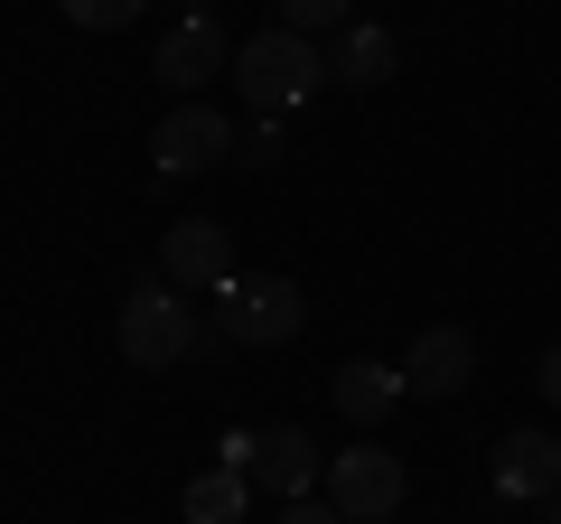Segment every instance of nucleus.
<instances>
[{
	"instance_id": "f257e3e1",
	"label": "nucleus",
	"mask_w": 561,
	"mask_h": 524,
	"mask_svg": "<svg viewBox=\"0 0 561 524\" xmlns=\"http://www.w3.org/2000/svg\"><path fill=\"white\" fill-rule=\"evenodd\" d=\"M319 76H328L319 38H290V29H262V38L234 47V84H243L253 113H290V103H309V94H319Z\"/></svg>"
},
{
	"instance_id": "423d86ee",
	"label": "nucleus",
	"mask_w": 561,
	"mask_h": 524,
	"mask_svg": "<svg viewBox=\"0 0 561 524\" xmlns=\"http://www.w3.org/2000/svg\"><path fill=\"white\" fill-rule=\"evenodd\" d=\"M160 282H179V291H225L234 282V243H225L216 216H179L160 235Z\"/></svg>"
},
{
	"instance_id": "6e6552de",
	"label": "nucleus",
	"mask_w": 561,
	"mask_h": 524,
	"mask_svg": "<svg viewBox=\"0 0 561 524\" xmlns=\"http://www.w3.org/2000/svg\"><path fill=\"white\" fill-rule=\"evenodd\" d=\"M468 375H478V338L468 328H421L412 356H402V384H412L421 403H449Z\"/></svg>"
},
{
	"instance_id": "9b49d317",
	"label": "nucleus",
	"mask_w": 561,
	"mask_h": 524,
	"mask_svg": "<svg viewBox=\"0 0 561 524\" xmlns=\"http://www.w3.org/2000/svg\"><path fill=\"white\" fill-rule=\"evenodd\" d=\"M402 394H412V384H402V365H375V356L337 365V384H328V403H337V412H346V422H356V431H375L383 412L402 403Z\"/></svg>"
},
{
	"instance_id": "f3484780",
	"label": "nucleus",
	"mask_w": 561,
	"mask_h": 524,
	"mask_svg": "<svg viewBox=\"0 0 561 524\" xmlns=\"http://www.w3.org/2000/svg\"><path fill=\"white\" fill-rule=\"evenodd\" d=\"M534 384H542V403L561 412V346H542V365H534Z\"/></svg>"
},
{
	"instance_id": "2eb2a0df",
	"label": "nucleus",
	"mask_w": 561,
	"mask_h": 524,
	"mask_svg": "<svg viewBox=\"0 0 561 524\" xmlns=\"http://www.w3.org/2000/svg\"><path fill=\"white\" fill-rule=\"evenodd\" d=\"M57 10H66L76 29H131L140 10H150V0H57Z\"/></svg>"
},
{
	"instance_id": "6ab92c4d",
	"label": "nucleus",
	"mask_w": 561,
	"mask_h": 524,
	"mask_svg": "<svg viewBox=\"0 0 561 524\" xmlns=\"http://www.w3.org/2000/svg\"><path fill=\"white\" fill-rule=\"evenodd\" d=\"M542 524H561V497H542Z\"/></svg>"
},
{
	"instance_id": "0eeeda50",
	"label": "nucleus",
	"mask_w": 561,
	"mask_h": 524,
	"mask_svg": "<svg viewBox=\"0 0 561 524\" xmlns=\"http://www.w3.org/2000/svg\"><path fill=\"white\" fill-rule=\"evenodd\" d=\"M234 76V38H225L216 10H197V20H179L160 38V84H179V94H197V84Z\"/></svg>"
},
{
	"instance_id": "7ed1b4c3",
	"label": "nucleus",
	"mask_w": 561,
	"mask_h": 524,
	"mask_svg": "<svg viewBox=\"0 0 561 524\" xmlns=\"http://www.w3.org/2000/svg\"><path fill=\"white\" fill-rule=\"evenodd\" d=\"M300 319H309V300L280 272H234L216 291V338L225 346H280V338H300Z\"/></svg>"
},
{
	"instance_id": "f8f14e48",
	"label": "nucleus",
	"mask_w": 561,
	"mask_h": 524,
	"mask_svg": "<svg viewBox=\"0 0 561 524\" xmlns=\"http://www.w3.org/2000/svg\"><path fill=\"white\" fill-rule=\"evenodd\" d=\"M393 66H402L393 29H375V20H346V29H337V57H328V76H337V84L375 94V84H393Z\"/></svg>"
},
{
	"instance_id": "4468645a",
	"label": "nucleus",
	"mask_w": 561,
	"mask_h": 524,
	"mask_svg": "<svg viewBox=\"0 0 561 524\" xmlns=\"http://www.w3.org/2000/svg\"><path fill=\"white\" fill-rule=\"evenodd\" d=\"M346 20H356V0H280L290 38H319V29H346Z\"/></svg>"
},
{
	"instance_id": "dca6fc26",
	"label": "nucleus",
	"mask_w": 561,
	"mask_h": 524,
	"mask_svg": "<svg viewBox=\"0 0 561 524\" xmlns=\"http://www.w3.org/2000/svg\"><path fill=\"white\" fill-rule=\"evenodd\" d=\"M234 141H243V160H253V169H272L280 160V113H253V132H234Z\"/></svg>"
},
{
	"instance_id": "1a4fd4ad",
	"label": "nucleus",
	"mask_w": 561,
	"mask_h": 524,
	"mask_svg": "<svg viewBox=\"0 0 561 524\" xmlns=\"http://www.w3.org/2000/svg\"><path fill=\"white\" fill-rule=\"evenodd\" d=\"M552 487H561V441H552V431H505V441H496V497L542 505Z\"/></svg>"
},
{
	"instance_id": "a211bd4d",
	"label": "nucleus",
	"mask_w": 561,
	"mask_h": 524,
	"mask_svg": "<svg viewBox=\"0 0 561 524\" xmlns=\"http://www.w3.org/2000/svg\"><path fill=\"white\" fill-rule=\"evenodd\" d=\"M280 524H346V515H337V505H328V497H319V505L300 497V505H280Z\"/></svg>"
},
{
	"instance_id": "20e7f679",
	"label": "nucleus",
	"mask_w": 561,
	"mask_h": 524,
	"mask_svg": "<svg viewBox=\"0 0 561 524\" xmlns=\"http://www.w3.org/2000/svg\"><path fill=\"white\" fill-rule=\"evenodd\" d=\"M328 505H337L346 524H383L402 505V459L393 449H337V459H328Z\"/></svg>"
},
{
	"instance_id": "39448f33",
	"label": "nucleus",
	"mask_w": 561,
	"mask_h": 524,
	"mask_svg": "<svg viewBox=\"0 0 561 524\" xmlns=\"http://www.w3.org/2000/svg\"><path fill=\"white\" fill-rule=\"evenodd\" d=\"M150 160H160V179H197V169L234 160V122H225L216 103H179V113L150 132Z\"/></svg>"
},
{
	"instance_id": "9d476101",
	"label": "nucleus",
	"mask_w": 561,
	"mask_h": 524,
	"mask_svg": "<svg viewBox=\"0 0 561 524\" xmlns=\"http://www.w3.org/2000/svg\"><path fill=\"white\" fill-rule=\"evenodd\" d=\"M253 487H272L280 505H300L319 487V441L309 431H262L253 441Z\"/></svg>"
},
{
	"instance_id": "f03ea898",
	"label": "nucleus",
	"mask_w": 561,
	"mask_h": 524,
	"mask_svg": "<svg viewBox=\"0 0 561 524\" xmlns=\"http://www.w3.org/2000/svg\"><path fill=\"white\" fill-rule=\"evenodd\" d=\"M206 346V328L187 319L179 282H140L131 300H122V356L140 365V375H169V365H187Z\"/></svg>"
},
{
	"instance_id": "aec40b11",
	"label": "nucleus",
	"mask_w": 561,
	"mask_h": 524,
	"mask_svg": "<svg viewBox=\"0 0 561 524\" xmlns=\"http://www.w3.org/2000/svg\"><path fill=\"white\" fill-rule=\"evenodd\" d=\"M197 10H206V0H187V20H197Z\"/></svg>"
},
{
	"instance_id": "ddd939ff",
	"label": "nucleus",
	"mask_w": 561,
	"mask_h": 524,
	"mask_svg": "<svg viewBox=\"0 0 561 524\" xmlns=\"http://www.w3.org/2000/svg\"><path fill=\"white\" fill-rule=\"evenodd\" d=\"M243 505H253V478L243 468H206V478H187L179 515L187 524H243Z\"/></svg>"
}]
</instances>
